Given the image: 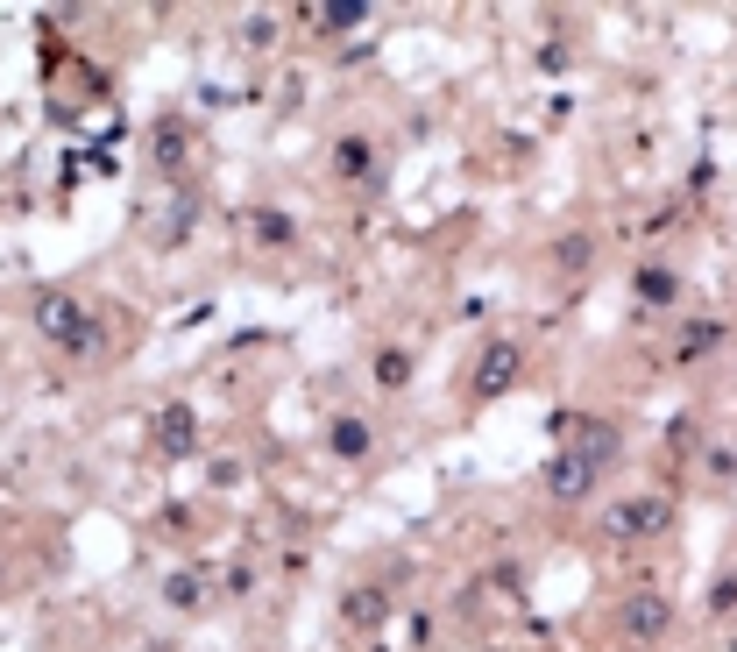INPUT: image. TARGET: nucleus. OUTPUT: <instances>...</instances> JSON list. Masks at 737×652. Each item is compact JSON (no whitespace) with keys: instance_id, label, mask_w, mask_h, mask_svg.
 I'll return each instance as SVG.
<instances>
[{"instance_id":"1","label":"nucleus","mask_w":737,"mask_h":652,"mask_svg":"<svg viewBox=\"0 0 737 652\" xmlns=\"http://www.w3.org/2000/svg\"><path fill=\"white\" fill-rule=\"evenodd\" d=\"M667 525V497H638V504H617L610 511V532L617 539H645V532H660Z\"/></svg>"},{"instance_id":"7","label":"nucleus","mask_w":737,"mask_h":652,"mask_svg":"<svg viewBox=\"0 0 737 652\" xmlns=\"http://www.w3.org/2000/svg\"><path fill=\"white\" fill-rule=\"evenodd\" d=\"M716 341H723V326H716V319H702L695 334H681V355H702V348H716Z\"/></svg>"},{"instance_id":"3","label":"nucleus","mask_w":737,"mask_h":652,"mask_svg":"<svg viewBox=\"0 0 737 652\" xmlns=\"http://www.w3.org/2000/svg\"><path fill=\"white\" fill-rule=\"evenodd\" d=\"M511 376H518V348H489V362H482L475 390H482V397H497V390H504Z\"/></svg>"},{"instance_id":"2","label":"nucleus","mask_w":737,"mask_h":652,"mask_svg":"<svg viewBox=\"0 0 737 652\" xmlns=\"http://www.w3.org/2000/svg\"><path fill=\"white\" fill-rule=\"evenodd\" d=\"M624 624H631V638H660V631L674 624V610H667V596H652V589H638V596L624 603Z\"/></svg>"},{"instance_id":"5","label":"nucleus","mask_w":737,"mask_h":652,"mask_svg":"<svg viewBox=\"0 0 737 652\" xmlns=\"http://www.w3.org/2000/svg\"><path fill=\"white\" fill-rule=\"evenodd\" d=\"M334 447H341V454H362V447H369V426H362V419H341V426H334Z\"/></svg>"},{"instance_id":"6","label":"nucleus","mask_w":737,"mask_h":652,"mask_svg":"<svg viewBox=\"0 0 737 652\" xmlns=\"http://www.w3.org/2000/svg\"><path fill=\"white\" fill-rule=\"evenodd\" d=\"M163 447H192V412H185V404L163 419Z\"/></svg>"},{"instance_id":"8","label":"nucleus","mask_w":737,"mask_h":652,"mask_svg":"<svg viewBox=\"0 0 737 652\" xmlns=\"http://www.w3.org/2000/svg\"><path fill=\"white\" fill-rule=\"evenodd\" d=\"M348 617H355V624H376V617H383V596H376V589H362V596L348 603Z\"/></svg>"},{"instance_id":"4","label":"nucleus","mask_w":737,"mask_h":652,"mask_svg":"<svg viewBox=\"0 0 737 652\" xmlns=\"http://www.w3.org/2000/svg\"><path fill=\"white\" fill-rule=\"evenodd\" d=\"M553 489H560V497H582V489H589V461H560L553 468Z\"/></svg>"}]
</instances>
